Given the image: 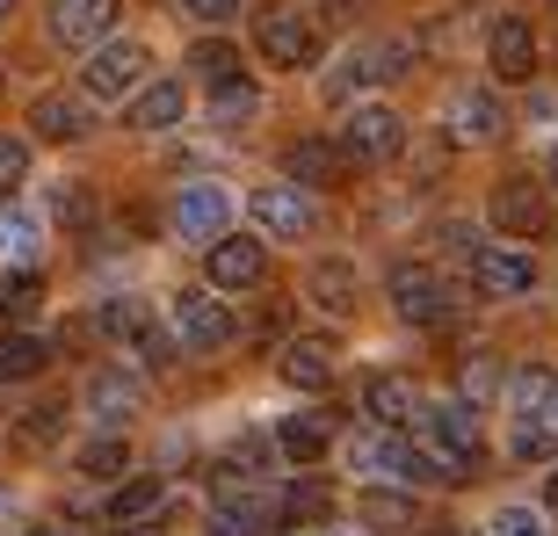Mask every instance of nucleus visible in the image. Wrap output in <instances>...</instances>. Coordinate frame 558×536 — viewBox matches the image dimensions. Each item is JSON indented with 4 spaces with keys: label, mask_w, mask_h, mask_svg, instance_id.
I'll list each match as a JSON object with an SVG mask.
<instances>
[{
    "label": "nucleus",
    "mask_w": 558,
    "mask_h": 536,
    "mask_svg": "<svg viewBox=\"0 0 558 536\" xmlns=\"http://www.w3.org/2000/svg\"><path fill=\"white\" fill-rule=\"evenodd\" d=\"M226 226H232V196H226L218 182H189L182 196H174V232H182V240L210 247Z\"/></svg>",
    "instance_id": "obj_15"
},
{
    "label": "nucleus",
    "mask_w": 558,
    "mask_h": 536,
    "mask_svg": "<svg viewBox=\"0 0 558 536\" xmlns=\"http://www.w3.org/2000/svg\"><path fill=\"white\" fill-rule=\"evenodd\" d=\"M59 428H65V399H44V406L22 413V442H29V450H37V442H59Z\"/></svg>",
    "instance_id": "obj_38"
},
{
    "label": "nucleus",
    "mask_w": 558,
    "mask_h": 536,
    "mask_svg": "<svg viewBox=\"0 0 558 536\" xmlns=\"http://www.w3.org/2000/svg\"><path fill=\"white\" fill-rule=\"evenodd\" d=\"M414 428H421V450L435 456V472H442V478H478V472H486V435H478V406H472V399L421 406Z\"/></svg>",
    "instance_id": "obj_1"
},
{
    "label": "nucleus",
    "mask_w": 558,
    "mask_h": 536,
    "mask_svg": "<svg viewBox=\"0 0 558 536\" xmlns=\"http://www.w3.org/2000/svg\"><path fill=\"white\" fill-rule=\"evenodd\" d=\"M327 450H333V413H283V421H276V456L319 464Z\"/></svg>",
    "instance_id": "obj_22"
},
{
    "label": "nucleus",
    "mask_w": 558,
    "mask_h": 536,
    "mask_svg": "<svg viewBox=\"0 0 558 536\" xmlns=\"http://www.w3.org/2000/svg\"><path fill=\"white\" fill-rule=\"evenodd\" d=\"M363 413H371L377 428H414V413H421L414 377H392V370L363 377Z\"/></svg>",
    "instance_id": "obj_20"
},
{
    "label": "nucleus",
    "mask_w": 558,
    "mask_h": 536,
    "mask_svg": "<svg viewBox=\"0 0 558 536\" xmlns=\"http://www.w3.org/2000/svg\"><path fill=\"white\" fill-rule=\"evenodd\" d=\"M305 290H312V305H327V312H349V305H355V268H349V261H312Z\"/></svg>",
    "instance_id": "obj_33"
},
{
    "label": "nucleus",
    "mask_w": 558,
    "mask_h": 536,
    "mask_svg": "<svg viewBox=\"0 0 558 536\" xmlns=\"http://www.w3.org/2000/svg\"><path fill=\"white\" fill-rule=\"evenodd\" d=\"M131 349L145 355V370H167V363L182 355V333H160V319H153V327H145L138 341H131Z\"/></svg>",
    "instance_id": "obj_40"
},
{
    "label": "nucleus",
    "mask_w": 558,
    "mask_h": 536,
    "mask_svg": "<svg viewBox=\"0 0 558 536\" xmlns=\"http://www.w3.org/2000/svg\"><path fill=\"white\" fill-rule=\"evenodd\" d=\"M508 456H515V464H551L558 456L551 413H508Z\"/></svg>",
    "instance_id": "obj_27"
},
{
    "label": "nucleus",
    "mask_w": 558,
    "mask_h": 536,
    "mask_svg": "<svg viewBox=\"0 0 558 536\" xmlns=\"http://www.w3.org/2000/svg\"><path fill=\"white\" fill-rule=\"evenodd\" d=\"M95 319H102V341H138V333L153 327V305H145V297H109Z\"/></svg>",
    "instance_id": "obj_36"
},
{
    "label": "nucleus",
    "mask_w": 558,
    "mask_h": 536,
    "mask_svg": "<svg viewBox=\"0 0 558 536\" xmlns=\"http://www.w3.org/2000/svg\"><path fill=\"white\" fill-rule=\"evenodd\" d=\"M22 174H29V145H22V138H0V196H15Z\"/></svg>",
    "instance_id": "obj_41"
},
{
    "label": "nucleus",
    "mask_w": 558,
    "mask_h": 536,
    "mask_svg": "<svg viewBox=\"0 0 558 536\" xmlns=\"http://www.w3.org/2000/svg\"><path fill=\"white\" fill-rule=\"evenodd\" d=\"M254 117H262V87H254L247 73H232V81L210 87V124L240 131V124H254Z\"/></svg>",
    "instance_id": "obj_29"
},
{
    "label": "nucleus",
    "mask_w": 558,
    "mask_h": 536,
    "mask_svg": "<svg viewBox=\"0 0 558 536\" xmlns=\"http://www.w3.org/2000/svg\"><path fill=\"white\" fill-rule=\"evenodd\" d=\"M37 312H44V276L37 268H8V276H0V319L29 327Z\"/></svg>",
    "instance_id": "obj_31"
},
{
    "label": "nucleus",
    "mask_w": 558,
    "mask_h": 536,
    "mask_svg": "<svg viewBox=\"0 0 558 536\" xmlns=\"http://www.w3.org/2000/svg\"><path fill=\"white\" fill-rule=\"evenodd\" d=\"M544 508L558 515V464H551V478H544Z\"/></svg>",
    "instance_id": "obj_47"
},
{
    "label": "nucleus",
    "mask_w": 558,
    "mask_h": 536,
    "mask_svg": "<svg viewBox=\"0 0 558 536\" xmlns=\"http://www.w3.org/2000/svg\"><path fill=\"white\" fill-rule=\"evenodd\" d=\"M109 536H167V529H160V522H153V515H145V522H117V529H109Z\"/></svg>",
    "instance_id": "obj_46"
},
{
    "label": "nucleus",
    "mask_w": 558,
    "mask_h": 536,
    "mask_svg": "<svg viewBox=\"0 0 558 536\" xmlns=\"http://www.w3.org/2000/svg\"><path fill=\"white\" fill-rule=\"evenodd\" d=\"M486 218H494L508 240H544V232H551V188L530 182V174H508V182H494V196H486Z\"/></svg>",
    "instance_id": "obj_8"
},
{
    "label": "nucleus",
    "mask_w": 558,
    "mask_h": 536,
    "mask_svg": "<svg viewBox=\"0 0 558 536\" xmlns=\"http://www.w3.org/2000/svg\"><path fill=\"white\" fill-rule=\"evenodd\" d=\"M269 276V240L262 232H218L204 247V283L210 290H254Z\"/></svg>",
    "instance_id": "obj_9"
},
{
    "label": "nucleus",
    "mask_w": 558,
    "mask_h": 536,
    "mask_svg": "<svg viewBox=\"0 0 558 536\" xmlns=\"http://www.w3.org/2000/svg\"><path fill=\"white\" fill-rule=\"evenodd\" d=\"M44 363H51V341L29 327H8L0 333V385H22V377H37Z\"/></svg>",
    "instance_id": "obj_28"
},
{
    "label": "nucleus",
    "mask_w": 558,
    "mask_h": 536,
    "mask_svg": "<svg viewBox=\"0 0 558 536\" xmlns=\"http://www.w3.org/2000/svg\"><path fill=\"white\" fill-rule=\"evenodd\" d=\"M544 413H551V428H558V392H551V406H544Z\"/></svg>",
    "instance_id": "obj_50"
},
{
    "label": "nucleus",
    "mask_w": 558,
    "mask_h": 536,
    "mask_svg": "<svg viewBox=\"0 0 558 536\" xmlns=\"http://www.w3.org/2000/svg\"><path fill=\"white\" fill-rule=\"evenodd\" d=\"M435 536H472V529H457V522H450V529H435Z\"/></svg>",
    "instance_id": "obj_49"
},
{
    "label": "nucleus",
    "mask_w": 558,
    "mask_h": 536,
    "mask_svg": "<svg viewBox=\"0 0 558 536\" xmlns=\"http://www.w3.org/2000/svg\"><path fill=\"white\" fill-rule=\"evenodd\" d=\"M73 464H81V478H124L131 472V442L109 428V435H95V442H81Z\"/></svg>",
    "instance_id": "obj_34"
},
{
    "label": "nucleus",
    "mask_w": 558,
    "mask_h": 536,
    "mask_svg": "<svg viewBox=\"0 0 558 536\" xmlns=\"http://www.w3.org/2000/svg\"><path fill=\"white\" fill-rule=\"evenodd\" d=\"M189 22H204V29H226L232 15H240V0H182Z\"/></svg>",
    "instance_id": "obj_44"
},
{
    "label": "nucleus",
    "mask_w": 558,
    "mask_h": 536,
    "mask_svg": "<svg viewBox=\"0 0 558 536\" xmlns=\"http://www.w3.org/2000/svg\"><path fill=\"white\" fill-rule=\"evenodd\" d=\"M8 8H15V0H0V15H8Z\"/></svg>",
    "instance_id": "obj_51"
},
{
    "label": "nucleus",
    "mask_w": 558,
    "mask_h": 536,
    "mask_svg": "<svg viewBox=\"0 0 558 536\" xmlns=\"http://www.w3.org/2000/svg\"><path fill=\"white\" fill-rule=\"evenodd\" d=\"M189 73H196L204 87H218V81H232V73H247V65H240V44L196 37V44H189Z\"/></svg>",
    "instance_id": "obj_32"
},
{
    "label": "nucleus",
    "mask_w": 558,
    "mask_h": 536,
    "mask_svg": "<svg viewBox=\"0 0 558 536\" xmlns=\"http://www.w3.org/2000/svg\"><path fill=\"white\" fill-rule=\"evenodd\" d=\"M145 65H153V51L138 37H102L81 65V95L87 102H117V95H131L145 81Z\"/></svg>",
    "instance_id": "obj_5"
},
{
    "label": "nucleus",
    "mask_w": 558,
    "mask_h": 536,
    "mask_svg": "<svg viewBox=\"0 0 558 536\" xmlns=\"http://www.w3.org/2000/svg\"><path fill=\"white\" fill-rule=\"evenodd\" d=\"M472 283H478V297H530L537 290V254L530 247H478Z\"/></svg>",
    "instance_id": "obj_14"
},
{
    "label": "nucleus",
    "mask_w": 558,
    "mask_h": 536,
    "mask_svg": "<svg viewBox=\"0 0 558 536\" xmlns=\"http://www.w3.org/2000/svg\"><path fill=\"white\" fill-rule=\"evenodd\" d=\"M355 515H363V529L399 536V529H414V522H421V500H414V486H385V478H377L371 494L355 500Z\"/></svg>",
    "instance_id": "obj_23"
},
{
    "label": "nucleus",
    "mask_w": 558,
    "mask_h": 536,
    "mask_svg": "<svg viewBox=\"0 0 558 536\" xmlns=\"http://www.w3.org/2000/svg\"><path fill=\"white\" fill-rule=\"evenodd\" d=\"M29 131L51 145H81L95 131V109H87V95H37L29 102Z\"/></svg>",
    "instance_id": "obj_19"
},
{
    "label": "nucleus",
    "mask_w": 558,
    "mask_h": 536,
    "mask_svg": "<svg viewBox=\"0 0 558 536\" xmlns=\"http://www.w3.org/2000/svg\"><path fill=\"white\" fill-rule=\"evenodd\" d=\"M81 406L102 421V428H124L131 413H138V377H124V370H95L81 385Z\"/></svg>",
    "instance_id": "obj_24"
},
{
    "label": "nucleus",
    "mask_w": 558,
    "mask_h": 536,
    "mask_svg": "<svg viewBox=\"0 0 558 536\" xmlns=\"http://www.w3.org/2000/svg\"><path fill=\"white\" fill-rule=\"evenodd\" d=\"M51 218H59L65 232H81L87 218H95V196H87L81 182H59V188H51Z\"/></svg>",
    "instance_id": "obj_37"
},
{
    "label": "nucleus",
    "mask_w": 558,
    "mask_h": 536,
    "mask_svg": "<svg viewBox=\"0 0 558 536\" xmlns=\"http://www.w3.org/2000/svg\"><path fill=\"white\" fill-rule=\"evenodd\" d=\"M349 456H355V472H371V478H385V486H435V456L421 450V442H407V428H371V435H355L349 442Z\"/></svg>",
    "instance_id": "obj_2"
},
{
    "label": "nucleus",
    "mask_w": 558,
    "mask_h": 536,
    "mask_svg": "<svg viewBox=\"0 0 558 536\" xmlns=\"http://www.w3.org/2000/svg\"><path fill=\"white\" fill-rule=\"evenodd\" d=\"M276 529V500L240 494V486H218V515H210V536H269Z\"/></svg>",
    "instance_id": "obj_21"
},
{
    "label": "nucleus",
    "mask_w": 558,
    "mask_h": 536,
    "mask_svg": "<svg viewBox=\"0 0 558 536\" xmlns=\"http://www.w3.org/2000/svg\"><path fill=\"white\" fill-rule=\"evenodd\" d=\"M182 109H189L182 81H145L138 102H131V131H174V124H182Z\"/></svg>",
    "instance_id": "obj_25"
},
{
    "label": "nucleus",
    "mask_w": 558,
    "mask_h": 536,
    "mask_svg": "<svg viewBox=\"0 0 558 536\" xmlns=\"http://www.w3.org/2000/svg\"><path fill=\"white\" fill-rule=\"evenodd\" d=\"M341 153H349L355 167H385L407 153V117H399L392 102H363L349 109V124H341Z\"/></svg>",
    "instance_id": "obj_7"
},
{
    "label": "nucleus",
    "mask_w": 558,
    "mask_h": 536,
    "mask_svg": "<svg viewBox=\"0 0 558 536\" xmlns=\"http://www.w3.org/2000/svg\"><path fill=\"white\" fill-rule=\"evenodd\" d=\"M500 131H508V102L494 87H457L450 109H442V138H457V145H486Z\"/></svg>",
    "instance_id": "obj_13"
},
{
    "label": "nucleus",
    "mask_w": 558,
    "mask_h": 536,
    "mask_svg": "<svg viewBox=\"0 0 558 536\" xmlns=\"http://www.w3.org/2000/svg\"><path fill=\"white\" fill-rule=\"evenodd\" d=\"M254 51L269 65H283V73H298V65L319 59V29L305 15H290V8H269V15L254 22Z\"/></svg>",
    "instance_id": "obj_12"
},
{
    "label": "nucleus",
    "mask_w": 558,
    "mask_h": 536,
    "mask_svg": "<svg viewBox=\"0 0 558 536\" xmlns=\"http://www.w3.org/2000/svg\"><path fill=\"white\" fill-rule=\"evenodd\" d=\"M349 153H341V138H290L283 145V174L298 188H333L341 174H349Z\"/></svg>",
    "instance_id": "obj_16"
},
{
    "label": "nucleus",
    "mask_w": 558,
    "mask_h": 536,
    "mask_svg": "<svg viewBox=\"0 0 558 536\" xmlns=\"http://www.w3.org/2000/svg\"><path fill=\"white\" fill-rule=\"evenodd\" d=\"M494 536H551V529H544L537 508H500V515H494Z\"/></svg>",
    "instance_id": "obj_43"
},
{
    "label": "nucleus",
    "mask_w": 558,
    "mask_h": 536,
    "mask_svg": "<svg viewBox=\"0 0 558 536\" xmlns=\"http://www.w3.org/2000/svg\"><path fill=\"white\" fill-rule=\"evenodd\" d=\"M333 370H341V355H333V341H319V333L283 341V355H276V377H283V385H298V392H327Z\"/></svg>",
    "instance_id": "obj_18"
},
{
    "label": "nucleus",
    "mask_w": 558,
    "mask_h": 536,
    "mask_svg": "<svg viewBox=\"0 0 558 536\" xmlns=\"http://www.w3.org/2000/svg\"><path fill=\"white\" fill-rule=\"evenodd\" d=\"M254 226L276 232V240H312L319 232V204H312L298 182H269V188H254Z\"/></svg>",
    "instance_id": "obj_11"
},
{
    "label": "nucleus",
    "mask_w": 558,
    "mask_h": 536,
    "mask_svg": "<svg viewBox=\"0 0 558 536\" xmlns=\"http://www.w3.org/2000/svg\"><path fill=\"white\" fill-rule=\"evenodd\" d=\"M407 65H414V44L407 37H371V44H355L349 59H333V73L319 87H327V102H349V95H363V87L399 81Z\"/></svg>",
    "instance_id": "obj_4"
},
{
    "label": "nucleus",
    "mask_w": 558,
    "mask_h": 536,
    "mask_svg": "<svg viewBox=\"0 0 558 536\" xmlns=\"http://www.w3.org/2000/svg\"><path fill=\"white\" fill-rule=\"evenodd\" d=\"M385 297H392V312L407 319V327H450V319H457L450 276H435L428 261H392V276H385Z\"/></svg>",
    "instance_id": "obj_3"
},
{
    "label": "nucleus",
    "mask_w": 558,
    "mask_h": 536,
    "mask_svg": "<svg viewBox=\"0 0 558 536\" xmlns=\"http://www.w3.org/2000/svg\"><path fill=\"white\" fill-rule=\"evenodd\" d=\"M160 500H167L160 478H124L109 494V522H145V515H160Z\"/></svg>",
    "instance_id": "obj_35"
},
{
    "label": "nucleus",
    "mask_w": 558,
    "mask_h": 536,
    "mask_svg": "<svg viewBox=\"0 0 558 536\" xmlns=\"http://www.w3.org/2000/svg\"><path fill=\"white\" fill-rule=\"evenodd\" d=\"M486 59H494V73L508 87H522V81H537V29L522 15H508V22H494V37H486Z\"/></svg>",
    "instance_id": "obj_17"
},
{
    "label": "nucleus",
    "mask_w": 558,
    "mask_h": 536,
    "mask_svg": "<svg viewBox=\"0 0 558 536\" xmlns=\"http://www.w3.org/2000/svg\"><path fill=\"white\" fill-rule=\"evenodd\" d=\"M558 392V370H544V363H522V370L500 377V399H508V413H544Z\"/></svg>",
    "instance_id": "obj_30"
},
{
    "label": "nucleus",
    "mask_w": 558,
    "mask_h": 536,
    "mask_svg": "<svg viewBox=\"0 0 558 536\" xmlns=\"http://www.w3.org/2000/svg\"><path fill=\"white\" fill-rule=\"evenodd\" d=\"M494 392H500V363H494V355H464V392H457V399L486 406Z\"/></svg>",
    "instance_id": "obj_39"
},
{
    "label": "nucleus",
    "mask_w": 558,
    "mask_h": 536,
    "mask_svg": "<svg viewBox=\"0 0 558 536\" xmlns=\"http://www.w3.org/2000/svg\"><path fill=\"white\" fill-rule=\"evenodd\" d=\"M327 515H333V486H327V478H290L283 494H276V522H290V529L327 522Z\"/></svg>",
    "instance_id": "obj_26"
},
{
    "label": "nucleus",
    "mask_w": 558,
    "mask_h": 536,
    "mask_svg": "<svg viewBox=\"0 0 558 536\" xmlns=\"http://www.w3.org/2000/svg\"><path fill=\"white\" fill-rule=\"evenodd\" d=\"M174 333H182V349H196V355H218V349H232L240 341V319H232V305H226V290H182L174 297Z\"/></svg>",
    "instance_id": "obj_6"
},
{
    "label": "nucleus",
    "mask_w": 558,
    "mask_h": 536,
    "mask_svg": "<svg viewBox=\"0 0 558 536\" xmlns=\"http://www.w3.org/2000/svg\"><path fill=\"white\" fill-rule=\"evenodd\" d=\"M319 8H327V22H355L363 8H371V0H319Z\"/></svg>",
    "instance_id": "obj_45"
},
{
    "label": "nucleus",
    "mask_w": 558,
    "mask_h": 536,
    "mask_svg": "<svg viewBox=\"0 0 558 536\" xmlns=\"http://www.w3.org/2000/svg\"><path fill=\"white\" fill-rule=\"evenodd\" d=\"M117 15H124V0H51V44L65 51H95L102 37H117Z\"/></svg>",
    "instance_id": "obj_10"
},
{
    "label": "nucleus",
    "mask_w": 558,
    "mask_h": 536,
    "mask_svg": "<svg viewBox=\"0 0 558 536\" xmlns=\"http://www.w3.org/2000/svg\"><path fill=\"white\" fill-rule=\"evenodd\" d=\"M544 174H551V188H558V145H551V160H544Z\"/></svg>",
    "instance_id": "obj_48"
},
{
    "label": "nucleus",
    "mask_w": 558,
    "mask_h": 536,
    "mask_svg": "<svg viewBox=\"0 0 558 536\" xmlns=\"http://www.w3.org/2000/svg\"><path fill=\"white\" fill-rule=\"evenodd\" d=\"M37 536H59V529H37Z\"/></svg>",
    "instance_id": "obj_52"
},
{
    "label": "nucleus",
    "mask_w": 558,
    "mask_h": 536,
    "mask_svg": "<svg viewBox=\"0 0 558 536\" xmlns=\"http://www.w3.org/2000/svg\"><path fill=\"white\" fill-rule=\"evenodd\" d=\"M435 247L450 254V261H472V254H478V232L464 226V218H450V226H435Z\"/></svg>",
    "instance_id": "obj_42"
}]
</instances>
